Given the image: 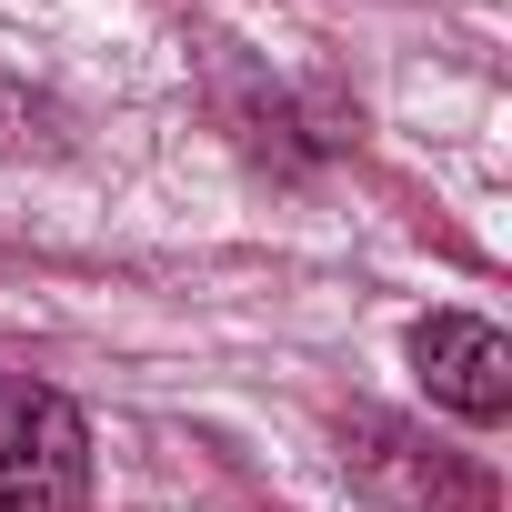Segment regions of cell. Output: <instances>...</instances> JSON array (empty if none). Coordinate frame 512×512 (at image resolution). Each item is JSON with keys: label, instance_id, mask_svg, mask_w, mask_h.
Wrapping results in <instances>:
<instances>
[{"label": "cell", "instance_id": "7a4b0ae2", "mask_svg": "<svg viewBox=\"0 0 512 512\" xmlns=\"http://www.w3.org/2000/svg\"><path fill=\"white\" fill-rule=\"evenodd\" d=\"M342 452H352V472H362L392 512H492V482H482L462 452H442V442H422L412 422H392V412H352V422H342Z\"/></svg>", "mask_w": 512, "mask_h": 512}, {"label": "cell", "instance_id": "3957f363", "mask_svg": "<svg viewBox=\"0 0 512 512\" xmlns=\"http://www.w3.org/2000/svg\"><path fill=\"white\" fill-rule=\"evenodd\" d=\"M412 372L442 412L462 422H502L512 412V342L482 322V312H422L412 322Z\"/></svg>", "mask_w": 512, "mask_h": 512}, {"label": "cell", "instance_id": "277c9868", "mask_svg": "<svg viewBox=\"0 0 512 512\" xmlns=\"http://www.w3.org/2000/svg\"><path fill=\"white\" fill-rule=\"evenodd\" d=\"M61 141H71L61 101H41L31 81H0V151H61Z\"/></svg>", "mask_w": 512, "mask_h": 512}, {"label": "cell", "instance_id": "6da1fadb", "mask_svg": "<svg viewBox=\"0 0 512 512\" xmlns=\"http://www.w3.org/2000/svg\"><path fill=\"white\" fill-rule=\"evenodd\" d=\"M91 502V422L31 382L0 372V512H81Z\"/></svg>", "mask_w": 512, "mask_h": 512}]
</instances>
